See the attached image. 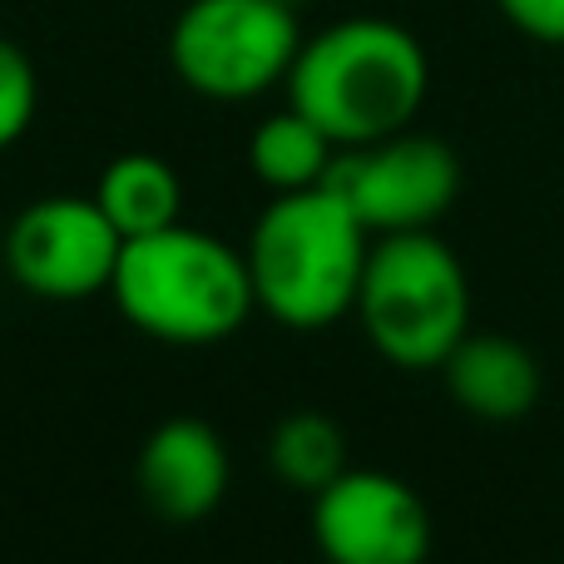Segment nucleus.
<instances>
[{"instance_id":"ddd939ff","label":"nucleus","mask_w":564,"mask_h":564,"mask_svg":"<svg viewBox=\"0 0 564 564\" xmlns=\"http://www.w3.org/2000/svg\"><path fill=\"white\" fill-rule=\"evenodd\" d=\"M268 466L282 486L317 496L347 470V431L327 411H288L268 436Z\"/></svg>"},{"instance_id":"f8f14e48","label":"nucleus","mask_w":564,"mask_h":564,"mask_svg":"<svg viewBox=\"0 0 564 564\" xmlns=\"http://www.w3.org/2000/svg\"><path fill=\"white\" fill-rule=\"evenodd\" d=\"M332 159H337V144L292 105L268 115L248 139V169L268 194H297V188L327 184Z\"/></svg>"},{"instance_id":"7ed1b4c3","label":"nucleus","mask_w":564,"mask_h":564,"mask_svg":"<svg viewBox=\"0 0 564 564\" xmlns=\"http://www.w3.org/2000/svg\"><path fill=\"white\" fill-rule=\"evenodd\" d=\"M109 297L129 327L164 347H218L258 312L243 248L188 224L129 238Z\"/></svg>"},{"instance_id":"20e7f679","label":"nucleus","mask_w":564,"mask_h":564,"mask_svg":"<svg viewBox=\"0 0 564 564\" xmlns=\"http://www.w3.org/2000/svg\"><path fill=\"white\" fill-rule=\"evenodd\" d=\"M351 312L381 361L436 371L470 332V278L436 228L371 238Z\"/></svg>"},{"instance_id":"4468645a","label":"nucleus","mask_w":564,"mask_h":564,"mask_svg":"<svg viewBox=\"0 0 564 564\" xmlns=\"http://www.w3.org/2000/svg\"><path fill=\"white\" fill-rule=\"evenodd\" d=\"M40 115V75L35 59L15 45V40L0 35V154L15 149L30 134Z\"/></svg>"},{"instance_id":"f03ea898","label":"nucleus","mask_w":564,"mask_h":564,"mask_svg":"<svg viewBox=\"0 0 564 564\" xmlns=\"http://www.w3.org/2000/svg\"><path fill=\"white\" fill-rule=\"evenodd\" d=\"M371 234L327 184L273 194L248 234L253 302L292 332H317L357 307Z\"/></svg>"},{"instance_id":"2eb2a0df","label":"nucleus","mask_w":564,"mask_h":564,"mask_svg":"<svg viewBox=\"0 0 564 564\" xmlns=\"http://www.w3.org/2000/svg\"><path fill=\"white\" fill-rule=\"evenodd\" d=\"M496 10L540 45H564V0H496Z\"/></svg>"},{"instance_id":"39448f33","label":"nucleus","mask_w":564,"mask_h":564,"mask_svg":"<svg viewBox=\"0 0 564 564\" xmlns=\"http://www.w3.org/2000/svg\"><path fill=\"white\" fill-rule=\"evenodd\" d=\"M302 40L288 0H188L169 30V65L194 95L243 105L288 85Z\"/></svg>"},{"instance_id":"dca6fc26","label":"nucleus","mask_w":564,"mask_h":564,"mask_svg":"<svg viewBox=\"0 0 564 564\" xmlns=\"http://www.w3.org/2000/svg\"><path fill=\"white\" fill-rule=\"evenodd\" d=\"M288 6H292V10H302V6H307V0H288Z\"/></svg>"},{"instance_id":"f257e3e1","label":"nucleus","mask_w":564,"mask_h":564,"mask_svg":"<svg viewBox=\"0 0 564 564\" xmlns=\"http://www.w3.org/2000/svg\"><path fill=\"white\" fill-rule=\"evenodd\" d=\"M282 89L337 149H357L411 129L426 105L431 59L406 25L351 15L302 40Z\"/></svg>"},{"instance_id":"9d476101","label":"nucleus","mask_w":564,"mask_h":564,"mask_svg":"<svg viewBox=\"0 0 564 564\" xmlns=\"http://www.w3.org/2000/svg\"><path fill=\"white\" fill-rule=\"evenodd\" d=\"M436 371L446 381L451 401L466 416L486 421V426H516V421H525L540 406V391H545L540 357L525 341L510 337V332L470 327Z\"/></svg>"},{"instance_id":"9b49d317","label":"nucleus","mask_w":564,"mask_h":564,"mask_svg":"<svg viewBox=\"0 0 564 564\" xmlns=\"http://www.w3.org/2000/svg\"><path fill=\"white\" fill-rule=\"evenodd\" d=\"M95 204L119 228V238H144L184 224V178L159 154H119L95 184Z\"/></svg>"},{"instance_id":"1a4fd4ad","label":"nucleus","mask_w":564,"mask_h":564,"mask_svg":"<svg viewBox=\"0 0 564 564\" xmlns=\"http://www.w3.org/2000/svg\"><path fill=\"white\" fill-rule=\"evenodd\" d=\"M228 480H234V460L224 436L198 416H169L144 436L134 460V486L144 506L174 525L214 516L228 496Z\"/></svg>"},{"instance_id":"0eeeda50","label":"nucleus","mask_w":564,"mask_h":564,"mask_svg":"<svg viewBox=\"0 0 564 564\" xmlns=\"http://www.w3.org/2000/svg\"><path fill=\"white\" fill-rule=\"evenodd\" d=\"M124 253L119 228L105 218V208L75 194H50L25 204L6 228V273L20 292L40 302H85L109 292Z\"/></svg>"},{"instance_id":"423d86ee","label":"nucleus","mask_w":564,"mask_h":564,"mask_svg":"<svg viewBox=\"0 0 564 564\" xmlns=\"http://www.w3.org/2000/svg\"><path fill=\"white\" fill-rule=\"evenodd\" d=\"M327 188L361 218L371 238L436 228L460 198V159L446 139L401 129L357 149H337Z\"/></svg>"},{"instance_id":"6e6552de","label":"nucleus","mask_w":564,"mask_h":564,"mask_svg":"<svg viewBox=\"0 0 564 564\" xmlns=\"http://www.w3.org/2000/svg\"><path fill=\"white\" fill-rule=\"evenodd\" d=\"M312 540L327 564H426L431 510L391 470L347 466L312 496Z\"/></svg>"}]
</instances>
